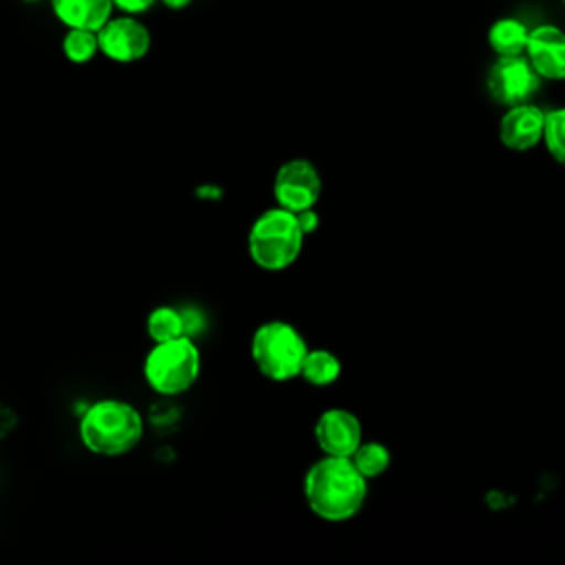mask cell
<instances>
[{
  "instance_id": "6da1fadb",
  "label": "cell",
  "mask_w": 565,
  "mask_h": 565,
  "mask_svg": "<svg viewBox=\"0 0 565 565\" xmlns=\"http://www.w3.org/2000/svg\"><path fill=\"white\" fill-rule=\"evenodd\" d=\"M369 494V479L351 457L322 455L302 477V497L309 512L327 523L353 519Z\"/></svg>"
},
{
  "instance_id": "7a4b0ae2",
  "label": "cell",
  "mask_w": 565,
  "mask_h": 565,
  "mask_svg": "<svg viewBox=\"0 0 565 565\" xmlns=\"http://www.w3.org/2000/svg\"><path fill=\"white\" fill-rule=\"evenodd\" d=\"M77 435L82 446L97 457H121L143 439V417L126 399L104 397L86 406Z\"/></svg>"
},
{
  "instance_id": "3957f363",
  "label": "cell",
  "mask_w": 565,
  "mask_h": 565,
  "mask_svg": "<svg viewBox=\"0 0 565 565\" xmlns=\"http://www.w3.org/2000/svg\"><path fill=\"white\" fill-rule=\"evenodd\" d=\"M307 234L300 227L298 214L280 205L263 210L247 232L249 260L269 274L289 269L305 245Z\"/></svg>"
},
{
  "instance_id": "277c9868",
  "label": "cell",
  "mask_w": 565,
  "mask_h": 565,
  "mask_svg": "<svg viewBox=\"0 0 565 565\" xmlns=\"http://www.w3.org/2000/svg\"><path fill=\"white\" fill-rule=\"evenodd\" d=\"M309 344L305 335L287 320H265L249 338V358L256 371L271 382L300 377Z\"/></svg>"
},
{
  "instance_id": "5b68a950",
  "label": "cell",
  "mask_w": 565,
  "mask_h": 565,
  "mask_svg": "<svg viewBox=\"0 0 565 565\" xmlns=\"http://www.w3.org/2000/svg\"><path fill=\"white\" fill-rule=\"evenodd\" d=\"M203 358L192 335L174 338L168 342H152L143 358V380L150 391L163 397L188 393L201 375Z\"/></svg>"
},
{
  "instance_id": "8992f818",
  "label": "cell",
  "mask_w": 565,
  "mask_h": 565,
  "mask_svg": "<svg viewBox=\"0 0 565 565\" xmlns=\"http://www.w3.org/2000/svg\"><path fill=\"white\" fill-rule=\"evenodd\" d=\"M99 55L115 64L141 62L152 49V31L141 15L113 13L97 31Z\"/></svg>"
},
{
  "instance_id": "52a82bcc",
  "label": "cell",
  "mask_w": 565,
  "mask_h": 565,
  "mask_svg": "<svg viewBox=\"0 0 565 565\" xmlns=\"http://www.w3.org/2000/svg\"><path fill=\"white\" fill-rule=\"evenodd\" d=\"M543 77L534 71L527 55H508L497 57L486 77L488 95L499 106H516L530 102L539 88Z\"/></svg>"
},
{
  "instance_id": "ba28073f",
  "label": "cell",
  "mask_w": 565,
  "mask_h": 565,
  "mask_svg": "<svg viewBox=\"0 0 565 565\" xmlns=\"http://www.w3.org/2000/svg\"><path fill=\"white\" fill-rule=\"evenodd\" d=\"M276 205L302 212L316 207L322 194V177L311 159L294 157L278 166L271 183Z\"/></svg>"
},
{
  "instance_id": "9c48e42d",
  "label": "cell",
  "mask_w": 565,
  "mask_h": 565,
  "mask_svg": "<svg viewBox=\"0 0 565 565\" xmlns=\"http://www.w3.org/2000/svg\"><path fill=\"white\" fill-rule=\"evenodd\" d=\"M313 439L322 455L351 457L364 441L360 417L347 408L333 406L318 415L313 424Z\"/></svg>"
},
{
  "instance_id": "30bf717a",
  "label": "cell",
  "mask_w": 565,
  "mask_h": 565,
  "mask_svg": "<svg viewBox=\"0 0 565 565\" xmlns=\"http://www.w3.org/2000/svg\"><path fill=\"white\" fill-rule=\"evenodd\" d=\"M545 110L532 102L505 108L499 121V141L514 152L532 150L543 143Z\"/></svg>"
},
{
  "instance_id": "8fae6325",
  "label": "cell",
  "mask_w": 565,
  "mask_h": 565,
  "mask_svg": "<svg viewBox=\"0 0 565 565\" xmlns=\"http://www.w3.org/2000/svg\"><path fill=\"white\" fill-rule=\"evenodd\" d=\"M525 55L543 79H565V31L561 26L539 24L530 29Z\"/></svg>"
},
{
  "instance_id": "7c38bea8",
  "label": "cell",
  "mask_w": 565,
  "mask_h": 565,
  "mask_svg": "<svg viewBox=\"0 0 565 565\" xmlns=\"http://www.w3.org/2000/svg\"><path fill=\"white\" fill-rule=\"evenodd\" d=\"M53 18L64 29L99 31L115 13L113 0H46Z\"/></svg>"
},
{
  "instance_id": "4fadbf2b",
  "label": "cell",
  "mask_w": 565,
  "mask_h": 565,
  "mask_svg": "<svg viewBox=\"0 0 565 565\" xmlns=\"http://www.w3.org/2000/svg\"><path fill=\"white\" fill-rule=\"evenodd\" d=\"M530 29L525 22L516 18H499L488 29V46L497 53V57L523 55L527 46Z\"/></svg>"
},
{
  "instance_id": "5bb4252c",
  "label": "cell",
  "mask_w": 565,
  "mask_h": 565,
  "mask_svg": "<svg viewBox=\"0 0 565 565\" xmlns=\"http://www.w3.org/2000/svg\"><path fill=\"white\" fill-rule=\"evenodd\" d=\"M146 333L152 342H168L174 338L190 335L188 318L181 309L172 305H159L146 318Z\"/></svg>"
},
{
  "instance_id": "9a60e30c",
  "label": "cell",
  "mask_w": 565,
  "mask_h": 565,
  "mask_svg": "<svg viewBox=\"0 0 565 565\" xmlns=\"http://www.w3.org/2000/svg\"><path fill=\"white\" fill-rule=\"evenodd\" d=\"M340 373H342V362L333 351L322 349V347H318V349L309 347L302 369H300V377L307 384L318 386V388L331 386L340 377Z\"/></svg>"
},
{
  "instance_id": "2e32d148",
  "label": "cell",
  "mask_w": 565,
  "mask_h": 565,
  "mask_svg": "<svg viewBox=\"0 0 565 565\" xmlns=\"http://www.w3.org/2000/svg\"><path fill=\"white\" fill-rule=\"evenodd\" d=\"M60 44H62V55L77 66H84L99 55L97 31H90V29H64Z\"/></svg>"
},
{
  "instance_id": "e0dca14e",
  "label": "cell",
  "mask_w": 565,
  "mask_h": 565,
  "mask_svg": "<svg viewBox=\"0 0 565 565\" xmlns=\"http://www.w3.org/2000/svg\"><path fill=\"white\" fill-rule=\"evenodd\" d=\"M355 468L371 481L382 477L391 466V450L382 441H362L351 455Z\"/></svg>"
},
{
  "instance_id": "ac0fdd59",
  "label": "cell",
  "mask_w": 565,
  "mask_h": 565,
  "mask_svg": "<svg viewBox=\"0 0 565 565\" xmlns=\"http://www.w3.org/2000/svg\"><path fill=\"white\" fill-rule=\"evenodd\" d=\"M543 146L550 157L565 168V106L545 113Z\"/></svg>"
},
{
  "instance_id": "d6986e66",
  "label": "cell",
  "mask_w": 565,
  "mask_h": 565,
  "mask_svg": "<svg viewBox=\"0 0 565 565\" xmlns=\"http://www.w3.org/2000/svg\"><path fill=\"white\" fill-rule=\"evenodd\" d=\"M159 0H113V7L117 13H128V15H143L148 13Z\"/></svg>"
},
{
  "instance_id": "ffe728a7",
  "label": "cell",
  "mask_w": 565,
  "mask_h": 565,
  "mask_svg": "<svg viewBox=\"0 0 565 565\" xmlns=\"http://www.w3.org/2000/svg\"><path fill=\"white\" fill-rule=\"evenodd\" d=\"M18 426V413L7 406V404H0V441H4Z\"/></svg>"
},
{
  "instance_id": "44dd1931",
  "label": "cell",
  "mask_w": 565,
  "mask_h": 565,
  "mask_svg": "<svg viewBox=\"0 0 565 565\" xmlns=\"http://www.w3.org/2000/svg\"><path fill=\"white\" fill-rule=\"evenodd\" d=\"M298 214V221H300V227H302V232L309 236V234H313L316 230H318V225H320V216H318V212H316V207H309V210H302V212H296Z\"/></svg>"
},
{
  "instance_id": "7402d4cb",
  "label": "cell",
  "mask_w": 565,
  "mask_h": 565,
  "mask_svg": "<svg viewBox=\"0 0 565 565\" xmlns=\"http://www.w3.org/2000/svg\"><path fill=\"white\" fill-rule=\"evenodd\" d=\"M166 9H170V11H183V9H188L190 4H192V0H159Z\"/></svg>"
},
{
  "instance_id": "603a6c76",
  "label": "cell",
  "mask_w": 565,
  "mask_h": 565,
  "mask_svg": "<svg viewBox=\"0 0 565 565\" xmlns=\"http://www.w3.org/2000/svg\"><path fill=\"white\" fill-rule=\"evenodd\" d=\"M22 2H29V4H33V2H40V0H22Z\"/></svg>"
},
{
  "instance_id": "cb8c5ba5",
  "label": "cell",
  "mask_w": 565,
  "mask_h": 565,
  "mask_svg": "<svg viewBox=\"0 0 565 565\" xmlns=\"http://www.w3.org/2000/svg\"><path fill=\"white\" fill-rule=\"evenodd\" d=\"M563 2H565V0H563Z\"/></svg>"
}]
</instances>
